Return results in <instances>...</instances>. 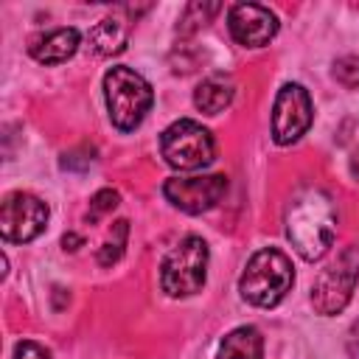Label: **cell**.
<instances>
[{
    "mask_svg": "<svg viewBox=\"0 0 359 359\" xmlns=\"http://www.w3.org/2000/svg\"><path fill=\"white\" fill-rule=\"evenodd\" d=\"M283 224H286V238L292 241L297 255L306 261H320L337 238L334 199L323 188L306 185L292 194L283 213Z\"/></svg>",
    "mask_w": 359,
    "mask_h": 359,
    "instance_id": "obj_1",
    "label": "cell"
},
{
    "mask_svg": "<svg viewBox=\"0 0 359 359\" xmlns=\"http://www.w3.org/2000/svg\"><path fill=\"white\" fill-rule=\"evenodd\" d=\"M292 283H294V266L289 255L275 247H264L247 261L238 278V292L247 303L272 309L286 297Z\"/></svg>",
    "mask_w": 359,
    "mask_h": 359,
    "instance_id": "obj_2",
    "label": "cell"
},
{
    "mask_svg": "<svg viewBox=\"0 0 359 359\" xmlns=\"http://www.w3.org/2000/svg\"><path fill=\"white\" fill-rule=\"evenodd\" d=\"M104 98H107L109 121L121 132H132L143 123L146 112L151 109L154 93H151V84L140 73L118 65L107 70L104 76Z\"/></svg>",
    "mask_w": 359,
    "mask_h": 359,
    "instance_id": "obj_3",
    "label": "cell"
},
{
    "mask_svg": "<svg viewBox=\"0 0 359 359\" xmlns=\"http://www.w3.org/2000/svg\"><path fill=\"white\" fill-rule=\"evenodd\" d=\"M208 278V244L199 236H185L160 266V286L168 297H191Z\"/></svg>",
    "mask_w": 359,
    "mask_h": 359,
    "instance_id": "obj_4",
    "label": "cell"
},
{
    "mask_svg": "<svg viewBox=\"0 0 359 359\" xmlns=\"http://www.w3.org/2000/svg\"><path fill=\"white\" fill-rule=\"evenodd\" d=\"M160 154L171 168L196 171L216 160V140L202 123L180 118L160 135Z\"/></svg>",
    "mask_w": 359,
    "mask_h": 359,
    "instance_id": "obj_5",
    "label": "cell"
},
{
    "mask_svg": "<svg viewBox=\"0 0 359 359\" xmlns=\"http://www.w3.org/2000/svg\"><path fill=\"white\" fill-rule=\"evenodd\" d=\"M356 280H359V247L351 244L345 247L334 264H328L314 286H311V306L317 314L323 317H331V314H339L351 297H353V289H356Z\"/></svg>",
    "mask_w": 359,
    "mask_h": 359,
    "instance_id": "obj_6",
    "label": "cell"
},
{
    "mask_svg": "<svg viewBox=\"0 0 359 359\" xmlns=\"http://www.w3.org/2000/svg\"><path fill=\"white\" fill-rule=\"evenodd\" d=\"M314 118V107H311V95L303 84H283L275 95L272 104V137L278 146H289L294 140H300Z\"/></svg>",
    "mask_w": 359,
    "mask_h": 359,
    "instance_id": "obj_7",
    "label": "cell"
},
{
    "mask_svg": "<svg viewBox=\"0 0 359 359\" xmlns=\"http://www.w3.org/2000/svg\"><path fill=\"white\" fill-rule=\"evenodd\" d=\"M48 216H50V210L39 196L25 194V191H14L3 199L0 233H3L6 241H14V244L34 241L45 230Z\"/></svg>",
    "mask_w": 359,
    "mask_h": 359,
    "instance_id": "obj_8",
    "label": "cell"
},
{
    "mask_svg": "<svg viewBox=\"0 0 359 359\" xmlns=\"http://www.w3.org/2000/svg\"><path fill=\"white\" fill-rule=\"evenodd\" d=\"M227 191L224 174H205V177H171L163 182V196L182 213H205L219 205Z\"/></svg>",
    "mask_w": 359,
    "mask_h": 359,
    "instance_id": "obj_9",
    "label": "cell"
},
{
    "mask_svg": "<svg viewBox=\"0 0 359 359\" xmlns=\"http://www.w3.org/2000/svg\"><path fill=\"white\" fill-rule=\"evenodd\" d=\"M230 36L244 48H264L278 34V17L258 3H236L227 11Z\"/></svg>",
    "mask_w": 359,
    "mask_h": 359,
    "instance_id": "obj_10",
    "label": "cell"
},
{
    "mask_svg": "<svg viewBox=\"0 0 359 359\" xmlns=\"http://www.w3.org/2000/svg\"><path fill=\"white\" fill-rule=\"evenodd\" d=\"M79 42H81V34L76 28H53L42 36L31 39L28 53L39 65H62L79 50Z\"/></svg>",
    "mask_w": 359,
    "mask_h": 359,
    "instance_id": "obj_11",
    "label": "cell"
},
{
    "mask_svg": "<svg viewBox=\"0 0 359 359\" xmlns=\"http://www.w3.org/2000/svg\"><path fill=\"white\" fill-rule=\"evenodd\" d=\"M216 359H264V337L255 325H238L233 328L222 345Z\"/></svg>",
    "mask_w": 359,
    "mask_h": 359,
    "instance_id": "obj_12",
    "label": "cell"
},
{
    "mask_svg": "<svg viewBox=\"0 0 359 359\" xmlns=\"http://www.w3.org/2000/svg\"><path fill=\"white\" fill-rule=\"evenodd\" d=\"M233 95H236V87L227 76H208L194 90V107L205 115H219L222 109L230 107Z\"/></svg>",
    "mask_w": 359,
    "mask_h": 359,
    "instance_id": "obj_13",
    "label": "cell"
},
{
    "mask_svg": "<svg viewBox=\"0 0 359 359\" xmlns=\"http://www.w3.org/2000/svg\"><path fill=\"white\" fill-rule=\"evenodd\" d=\"M87 39H90V48H93L98 56H115V53H121V50L126 48L129 28H126V22L118 20V17H104V20H98V22L90 28Z\"/></svg>",
    "mask_w": 359,
    "mask_h": 359,
    "instance_id": "obj_14",
    "label": "cell"
},
{
    "mask_svg": "<svg viewBox=\"0 0 359 359\" xmlns=\"http://www.w3.org/2000/svg\"><path fill=\"white\" fill-rule=\"evenodd\" d=\"M126 236H129V222H115V236L112 238H107L104 241V247L98 250V264H104V266H109V264H115V261H121V255H123V247H126Z\"/></svg>",
    "mask_w": 359,
    "mask_h": 359,
    "instance_id": "obj_15",
    "label": "cell"
},
{
    "mask_svg": "<svg viewBox=\"0 0 359 359\" xmlns=\"http://www.w3.org/2000/svg\"><path fill=\"white\" fill-rule=\"evenodd\" d=\"M118 202H121L118 191H112V188H101V191H98V194L90 199V210H87V219H90V222H98L101 216L112 213V210L118 208Z\"/></svg>",
    "mask_w": 359,
    "mask_h": 359,
    "instance_id": "obj_16",
    "label": "cell"
},
{
    "mask_svg": "<svg viewBox=\"0 0 359 359\" xmlns=\"http://www.w3.org/2000/svg\"><path fill=\"white\" fill-rule=\"evenodd\" d=\"M334 79L342 87L356 90L359 87V56H339L334 62Z\"/></svg>",
    "mask_w": 359,
    "mask_h": 359,
    "instance_id": "obj_17",
    "label": "cell"
},
{
    "mask_svg": "<svg viewBox=\"0 0 359 359\" xmlns=\"http://www.w3.org/2000/svg\"><path fill=\"white\" fill-rule=\"evenodd\" d=\"M14 359H53V356H50L39 342L22 339V342L14 345Z\"/></svg>",
    "mask_w": 359,
    "mask_h": 359,
    "instance_id": "obj_18",
    "label": "cell"
},
{
    "mask_svg": "<svg viewBox=\"0 0 359 359\" xmlns=\"http://www.w3.org/2000/svg\"><path fill=\"white\" fill-rule=\"evenodd\" d=\"M345 348H348V356H351V359H359V320L351 325L348 339H345Z\"/></svg>",
    "mask_w": 359,
    "mask_h": 359,
    "instance_id": "obj_19",
    "label": "cell"
},
{
    "mask_svg": "<svg viewBox=\"0 0 359 359\" xmlns=\"http://www.w3.org/2000/svg\"><path fill=\"white\" fill-rule=\"evenodd\" d=\"M79 244H81V236L65 233V238H62V247H65V250H79Z\"/></svg>",
    "mask_w": 359,
    "mask_h": 359,
    "instance_id": "obj_20",
    "label": "cell"
},
{
    "mask_svg": "<svg viewBox=\"0 0 359 359\" xmlns=\"http://www.w3.org/2000/svg\"><path fill=\"white\" fill-rule=\"evenodd\" d=\"M351 174L359 180V149L353 151V157H351Z\"/></svg>",
    "mask_w": 359,
    "mask_h": 359,
    "instance_id": "obj_21",
    "label": "cell"
}]
</instances>
